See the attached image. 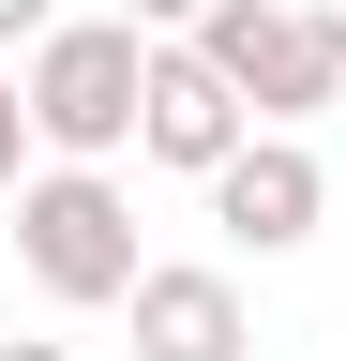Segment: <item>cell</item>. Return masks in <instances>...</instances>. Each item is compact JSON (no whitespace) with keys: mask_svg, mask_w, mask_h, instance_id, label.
Instances as JSON below:
<instances>
[{"mask_svg":"<svg viewBox=\"0 0 346 361\" xmlns=\"http://www.w3.org/2000/svg\"><path fill=\"white\" fill-rule=\"evenodd\" d=\"M16 271L46 286L61 316H106V301H136V196H121L106 166H75V151H46L16 180Z\"/></svg>","mask_w":346,"mask_h":361,"instance_id":"1","label":"cell"},{"mask_svg":"<svg viewBox=\"0 0 346 361\" xmlns=\"http://www.w3.org/2000/svg\"><path fill=\"white\" fill-rule=\"evenodd\" d=\"M151 45L166 30H136L106 0V16H61L46 45H30V135H46V151H75V166H106V151H136V106H151Z\"/></svg>","mask_w":346,"mask_h":361,"instance_id":"2","label":"cell"},{"mask_svg":"<svg viewBox=\"0 0 346 361\" xmlns=\"http://www.w3.org/2000/svg\"><path fill=\"white\" fill-rule=\"evenodd\" d=\"M196 45L241 75L256 121H316V106H346V16H331V0H211Z\"/></svg>","mask_w":346,"mask_h":361,"instance_id":"3","label":"cell"},{"mask_svg":"<svg viewBox=\"0 0 346 361\" xmlns=\"http://www.w3.org/2000/svg\"><path fill=\"white\" fill-rule=\"evenodd\" d=\"M211 226H226L241 256H301L331 226V166H316V135L301 121H256L226 166H211Z\"/></svg>","mask_w":346,"mask_h":361,"instance_id":"4","label":"cell"},{"mask_svg":"<svg viewBox=\"0 0 346 361\" xmlns=\"http://www.w3.org/2000/svg\"><path fill=\"white\" fill-rule=\"evenodd\" d=\"M241 135H256L241 75L211 61L196 30H166V45H151V106H136V166H181V180H211V166L241 151Z\"/></svg>","mask_w":346,"mask_h":361,"instance_id":"5","label":"cell"},{"mask_svg":"<svg viewBox=\"0 0 346 361\" xmlns=\"http://www.w3.org/2000/svg\"><path fill=\"white\" fill-rule=\"evenodd\" d=\"M121 316H136V361H256V301L211 256H151Z\"/></svg>","mask_w":346,"mask_h":361,"instance_id":"6","label":"cell"},{"mask_svg":"<svg viewBox=\"0 0 346 361\" xmlns=\"http://www.w3.org/2000/svg\"><path fill=\"white\" fill-rule=\"evenodd\" d=\"M30 151H46V135H30V75H16V45H0V196L30 180Z\"/></svg>","mask_w":346,"mask_h":361,"instance_id":"7","label":"cell"},{"mask_svg":"<svg viewBox=\"0 0 346 361\" xmlns=\"http://www.w3.org/2000/svg\"><path fill=\"white\" fill-rule=\"evenodd\" d=\"M46 30H61V0H0V45H16V61H30Z\"/></svg>","mask_w":346,"mask_h":361,"instance_id":"8","label":"cell"},{"mask_svg":"<svg viewBox=\"0 0 346 361\" xmlns=\"http://www.w3.org/2000/svg\"><path fill=\"white\" fill-rule=\"evenodd\" d=\"M121 16H136V30H196L211 0H121Z\"/></svg>","mask_w":346,"mask_h":361,"instance_id":"9","label":"cell"},{"mask_svg":"<svg viewBox=\"0 0 346 361\" xmlns=\"http://www.w3.org/2000/svg\"><path fill=\"white\" fill-rule=\"evenodd\" d=\"M0 361H75V346H0Z\"/></svg>","mask_w":346,"mask_h":361,"instance_id":"10","label":"cell"},{"mask_svg":"<svg viewBox=\"0 0 346 361\" xmlns=\"http://www.w3.org/2000/svg\"><path fill=\"white\" fill-rule=\"evenodd\" d=\"M331 16H346V0H331Z\"/></svg>","mask_w":346,"mask_h":361,"instance_id":"11","label":"cell"}]
</instances>
